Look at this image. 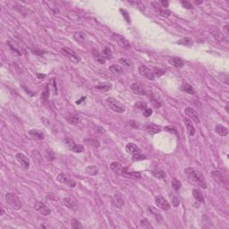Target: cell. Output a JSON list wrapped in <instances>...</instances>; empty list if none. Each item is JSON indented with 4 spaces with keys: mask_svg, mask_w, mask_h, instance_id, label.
I'll use <instances>...</instances> for the list:
<instances>
[{
    "mask_svg": "<svg viewBox=\"0 0 229 229\" xmlns=\"http://www.w3.org/2000/svg\"><path fill=\"white\" fill-rule=\"evenodd\" d=\"M184 174L187 175L189 180L196 184H198L199 186H201L202 188L206 189L207 188V183L205 181V178L202 173L194 168L188 167L184 169Z\"/></svg>",
    "mask_w": 229,
    "mask_h": 229,
    "instance_id": "obj_1",
    "label": "cell"
},
{
    "mask_svg": "<svg viewBox=\"0 0 229 229\" xmlns=\"http://www.w3.org/2000/svg\"><path fill=\"white\" fill-rule=\"evenodd\" d=\"M61 52L65 56H66L70 61H72L74 64H78L81 61V57L76 54L73 49H71L69 48H66V47L63 48L61 49Z\"/></svg>",
    "mask_w": 229,
    "mask_h": 229,
    "instance_id": "obj_4",
    "label": "cell"
},
{
    "mask_svg": "<svg viewBox=\"0 0 229 229\" xmlns=\"http://www.w3.org/2000/svg\"><path fill=\"white\" fill-rule=\"evenodd\" d=\"M118 61H119L120 63H122L123 65L126 66H132V63H131L128 59H125V58H120Z\"/></svg>",
    "mask_w": 229,
    "mask_h": 229,
    "instance_id": "obj_53",
    "label": "cell"
},
{
    "mask_svg": "<svg viewBox=\"0 0 229 229\" xmlns=\"http://www.w3.org/2000/svg\"><path fill=\"white\" fill-rule=\"evenodd\" d=\"M181 5H183V7L186 8V9H193V5L191 2L186 1V0H181L180 1Z\"/></svg>",
    "mask_w": 229,
    "mask_h": 229,
    "instance_id": "obj_42",
    "label": "cell"
},
{
    "mask_svg": "<svg viewBox=\"0 0 229 229\" xmlns=\"http://www.w3.org/2000/svg\"><path fill=\"white\" fill-rule=\"evenodd\" d=\"M184 113L185 115L188 116L189 118L191 120H192L193 122H195L196 123H200V117H199V115L197 113V111L195 109H193L191 107H188L184 109Z\"/></svg>",
    "mask_w": 229,
    "mask_h": 229,
    "instance_id": "obj_13",
    "label": "cell"
},
{
    "mask_svg": "<svg viewBox=\"0 0 229 229\" xmlns=\"http://www.w3.org/2000/svg\"><path fill=\"white\" fill-rule=\"evenodd\" d=\"M125 150L128 154L131 155H134L136 153L141 152V148H139L136 144L133 143V142H129L126 146H125Z\"/></svg>",
    "mask_w": 229,
    "mask_h": 229,
    "instance_id": "obj_20",
    "label": "cell"
},
{
    "mask_svg": "<svg viewBox=\"0 0 229 229\" xmlns=\"http://www.w3.org/2000/svg\"><path fill=\"white\" fill-rule=\"evenodd\" d=\"M5 201L14 210H19L22 208V202L20 201L19 197L17 196V194L14 192H8L5 195Z\"/></svg>",
    "mask_w": 229,
    "mask_h": 229,
    "instance_id": "obj_2",
    "label": "cell"
},
{
    "mask_svg": "<svg viewBox=\"0 0 229 229\" xmlns=\"http://www.w3.org/2000/svg\"><path fill=\"white\" fill-rule=\"evenodd\" d=\"M151 5H153V7H154L155 11H156L158 14H159V15H161V16H163V17H168V16H170L171 12H170L169 10H167V9L162 8L161 6L159 5V3H158V2L151 3Z\"/></svg>",
    "mask_w": 229,
    "mask_h": 229,
    "instance_id": "obj_15",
    "label": "cell"
},
{
    "mask_svg": "<svg viewBox=\"0 0 229 229\" xmlns=\"http://www.w3.org/2000/svg\"><path fill=\"white\" fill-rule=\"evenodd\" d=\"M226 111H227V113H228L229 111H228V106H227L226 107Z\"/></svg>",
    "mask_w": 229,
    "mask_h": 229,
    "instance_id": "obj_59",
    "label": "cell"
},
{
    "mask_svg": "<svg viewBox=\"0 0 229 229\" xmlns=\"http://www.w3.org/2000/svg\"><path fill=\"white\" fill-rule=\"evenodd\" d=\"M138 72L141 76L145 77L148 80L153 81L155 79V75H154L153 72L149 68L147 67L146 66H140L139 68H138Z\"/></svg>",
    "mask_w": 229,
    "mask_h": 229,
    "instance_id": "obj_9",
    "label": "cell"
},
{
    "mask_svg": "<svg viewBox=\"0 0 229 229\" xmlns=\"http://www.w3.org/2000/svg\"><path fill=\"white\" fill-rule=\"evenodd\" d=\"M202 3H203V1H194V4H196V5H202Z\"/></svg>",
    "mask_w": 229,
    "mask_h": 229,
    "instance_id": "obj_58",
    "label": "cell"
},
{
    "mask_svg": "<svg viewBox=\"0 0 229 229\" xmlns=\"http://www.w3.org/2000/svg\"><path fill=\"white\" fill-rule=\"evenodd\" d=\"M53 88H54V94H57V87H56V81H55V78H53Z\"/></svg>",
    "mask_w": 229,
    "mask_h": 229,
    "instance_id": "obj_55",
    "label": "cell"
},
{
    "mask_svg": "<svg viewBox=\"0 0 229 229\" xmlns=\"http://www.w3.org/2000/svg\"><path fill=\"white\" fill-rule=\"evenodd\" d=\"M85 171H86V173L88 175H97L98 174V168L96 166H94V165L87 166L86 169H85Z\"/></svg>",
    "mask_w": 229,
    "mask_h": 229,
    "instance_id": "obj_33",
    "label": "cell"
},
{
    "mask_svg": "<svg viewBox=\"0 0 229 229\" xmlns=\"http://www.w3.org/2000/svg\"><path fill=\"white\" fill-rule=\"evenodd\" d=\"M145 131L148 133V134L150 135H154L156 134H159V132H161V127L159 125H157L155 123H148L145 125Z\"/></svg>",
    "mask_w": 229,
    "mask_h": 229,
    "instance_id": "obj_14",
    "label": "cell"
},
{
    "mask_svg": "<svg viewBox=\"0 0 229 229\" xmlns=\"http://www.w3.org/2000/svg\"><path fill=\"white\" fill-rule=\"evenodd\" d=\"M48 95H49V90H48V86L47 85L46 88H45V91H44L42 92V94H41V98H42L43 100H47L48 98Z\"/></svg>",
    "mask_w": 229,
    "mask_h": 229,
    "instance_id": "obj_50",
    "label": "cell"
},
{
    "mask_svg": "<svg viewBox=\"0 0 229 229\" xmlns=\"http://www.w3.org/2000/svg\"><path fill=\"white\" fill-rule=\"evenodd\" d=\"M141 226L142 227H145V228H152V226L150 225V222H148V219H142L141 221Z\"/></svg>",
    "mask_w": 229,
    "mask_h": 229,
    "instance_id": "obj_49",
    "label": "cell"
},
{
    "mask_svg": "<svg viewBox=\"0 0 229 229\" xmlns=\"http://www.w3.org/2000/svg\"><path fill=\"white\" fill-rule=\"evenodd\" d=\"M66 121L69 123H72V124H77V123H79L81 121V117L79 115L71 114L68 116H66Z\"/></svg>",
    "mask_w": 229,
    "mask_h": 229,
    "instance_id": "obj_25",
    "label": "cell"
},
{
    "mask_svg": "<svg viewBox=\"0 0 229 229\" xmlns=\"http://www.w3.org/2000/svg\"><path fill=\"white\" fill-rule=\"evenodd\" d=\"M103 55H104V58L105 59H110L112 57V52L111 50L108 48H105L104 50H103Z\"/></svg>",
    "mask_w": 229,
    "mask_h": 229,
    "instance_id": "obj_47",
    "label": "cell"
},
{
    "mask_svg": "<svg viewBox=\"0 0 229 229\" xmlns=\"http://www.w3.org/2000/svg\"><path fill=\"white\" fill-rule=\"evenodd\" d=\"M120 12L122 13V15L123 16L124 20L126 21V23H131V18H130V16H129L128 12H127L126 10H124V9H120Z\"/></svg>",
    "mask_w": 229,
    "mask_h": 229,
    "instance_id": "obj_45",
    "label": "cell"
},
{
    "mask_svg": "<svg viewBox=\"0 0 229 229\" xmlns=\"http://www.w3.org/2000/svg\"><path fill=\"white\" fill-rule=\"evenodd\" d=\"M155 203L159 209H161L162 210H168L170 209V203L161 195H159L156 197Z\"/></svg>",
    "mask_w": 229,
    "mask_h": 229,
    "instance_id": "obj_11",
    "label": "cell"
},
{
    "mask_svg": "<svg viewBox=\"0 0 229 229\" xmlns=\"http://www.w3.org/2000/svg\"><path fill=\"white\" fill-rule=\"evenodd\" d=\"M169 64L173 66H175L176 68H181L183 67L184 66V61L180 58V57H177V56H174V57H171L169 60H168Z\"/></svg>",
    "mask_w": 229,
    "mask_h": 229,
    "instance_id": "obj_19",
    "label": "cell"
},
{
    "mask_svg": "<svg viewBox=\"0 0 229 229\" xmlns=\"http://www.w3.org/2000/svg\"><path fill=\"white\" fill-rule=\"evenodd\" d=\"M164 129H165V131L169 132V133H172V134H178V133H177V129L175 128V126H172V125H167V126H166Z\"/></svg>",
    "mask_w": 229,
    "mask_h": 229,
    "instance_id": "obj_48",
    "label": "cell"
},
{
    "mask_svg": "<svg viewBox=\"0 0 229 229\" xmlns=\"http://www.w3.org/2000/svg\"><path fill=\"white\" fill-rule=\"evenodd\" d=\"M184 124H185V126H186V129H187V132H188V134L190 136H194L195 135V128H194V126H193V123H192V122L191 121L190 119L188 118H185L184 120Z\"/></svg>",
    "mask_w": 229,
    "mask_h": 229,
    "instance_id": "obj_24",
    "label": "cell"
},
{
    "mask_svg": "<svg viewBox=\"0 0 229 229\" xmlns=\"http://www.w3.org/2000/svg\"><path fill=\"white\" fill-rule=\"evenodd\" d=\"M29 134H30L31 136L39 139V140H43L44 139V134L41 132V131H39L37 129H32L29 132Z\"/></svg>",
    "mask_w": 229,
    "mask_h": 229,
    "instance_id": "obj_35",
    "label": "cell"
},
{
    "mask_svg": "<svg viewBox=\"0 0 229 229\" xmlns=\"http://www.w3.org/2000/svg\"><path fill=\"white\" fill-rule=\"evenodd\" d=\"M169 198H170L171 203H172V205L174 207H178L180 205V200H179V198L176 195L173 194V193H170L169 194Z\"/></svg>",
    "mask_w": 229,
    "mask_h": 229,
    "instance_id": "obj_39",
    "label": "cell"
},
{
    "mask_svg": "<svg viewBox=\"0 0 229 229\" xmlns=\"http://www.w3.org/2000/svg\"><path fill=\"white\" fill-rule=\"evenodd\" d=\"M132 5H134V4L135 6L139 9V10H141V11H144L145 9H146V7H145V5L144 4H142L141 2H130Z\"/></svg>",
    "mask_w": 229,
    "mask_h": 229,
    "instance_id": "obj_46",
    "label": "cell"
},
{
    "mask_svg": "<svg viewBox=\"0 0 229 229\" xmlns=\"http://www.w3.org/2000/svg\"><path fill=\"white\" fill-rule=\"evenodd\" d=\"M56 180H57L58 182H60L61 184H66L67 186L72 187V188L75 187V185H76L75 181H74L73 178H71L69 175H66V174H64V173H60L59 175H57V176H56Z\"/></svg>",
    "mask_w": 229,
    "mask_h": 229,
    "instance_id": "obj_7",
    "label": "cell"
},
{
    "mask_svg": "<svg viewBox=\"0 0 229 229\" xmlns=\"http://www.w3.org/2000/svg\"><path fill=\"white\" fill-rule=\"evenodd\" d=\"M152 113H153V111H152L151 108H146L145 110H143V116H145V117H149V116L152 115Z\"/></svg>",
    "mask_w": 229,
    "mask_h": 229,
    "instance_id": "obj_52",
    "label": "cell"
},
{
    "mask_svg": "<svg viewBox=\"0 0 229 229\" xmlns=\"http://www.w3.org/2000/svg\"><path fill=\"white\" fill-rule=\"evenodd\" d=\"M64 143L66 144V146L71 151H73V152H76V153H81L84 150V147L82 145H80V144H75L74 141L70 139V138H66L64 140Z\"/></svg>",
    "mask_w": 229,
    "mask_h": 229,
    "instance_id": "obj_6",
    "label": "cell"
},
{
    "mask_svg": "<svg viewBox=\"0 0 229 229\" xmlns=\"http://www.w3.org/2000/svg\"><path fill=\"white\" fill-rule=\"evenodd\" d=\"M216 133L220 136H227L228 134V130L226 126L222 125V124H217L216 126Z\"/></svg>",
    "mask_w": 229,
    "mask_h": 229,
    "instance_id": "obj_29",
    "label": "cell"
},
{
    "mask_svg": "<svg viewBox=\"0 0 229 229\" xmlns=\"http://www.w3.org/2000/svg\"><path fill=\"white\" fill-rule=\"evenodd\" d=\"M159 5L161 6L162 8H165V9H166V7H168V5H169V3H168V1H164V0H160L159 2Z\"/></svg>",
    "mask_w": 229,
    "mask_h": 229,
    "instance_id": "obj_54",
    "label": "cell"
},
{
    "mask_svg": "<svg viewBox=\"0 0 229 229\" xmlns=\"http://www.w3.org/2000/svg\"><path fill=\"white\" fill-rule=\"evenodd\" d=\"M92 54L94 55L95 59L99 63V64H105V62H106V59L104 58V56L103 55H101L99 54V52L97 50V49H92Z\"/></svg>",
    "mask_w": 229,
    "mask_h": 229,
    "instance_id": "obj_34",
    "label": "cell"
},
{
    "mask_svg": "<svg viewBox=\"0 0 229 229\" xmlns=\"http://www.w3.org/2000/svg\"><path fill=\"white\" fill-rule=\"evenodd\" d=\"M34 207H35V209H36V210H38V211L41 213V215L48 216L50 213H51L50 209H49V208H48V207L45 203H43V202H36L35 205H34Z\"/></svg>",
    "mask_w": 229,
    "mask_h": 229,
    "instance_id": "obj_12",
    "label": "cell"
},
{
    "mask_svg": "<svg viewBox=\"0 0 229 229\" xmlns=\"http://www.w3.org/2000/svg\"><path fill=\"white\" fill-rule=\"evenodd\" d=\"M135 108H137L138 109H141V110H145L147 108V105L144 103V102H137L135 104Z\"/></svg>",
    "mask_w": 229,
    "mask_h": 229,
    "instance_id": "obj_51",
    "label": "cell"
},
{
    "mask_svg": "<svg viewBox=\"0 0 229 229\" xmlns=\"http://www.w3.org/2000/svg\"><path fill=\"white\" fill-rule=\"evenodd\" d=\"M181 90L183 91H184V92H186V93H189V94H195L196 93V91H195V90L188 83H184V84H183L182 85V87H181Z\"/></svg>",
    "mask_w": 229,
    "mask_h": 229,
    "instance_id": "obj_32",
    "label": "cell"
},
{
    "mask_svg": "<svg viewBox=\"0 0 229 229\" xmlns=\"http://www.w3.org/2000/svg\"><path fill=\"white\" fill-rule=\"evenodd\" d=\"M7 44H8V46L10 47V48L14 51V52H16L18 55H23V49L22 48H20V47H18V45H17V43L16 42H12V41H8L7 42Z\"/></svg>",
    "mask_w": 229,
    "mask_h": 229,
    "instance_id": "obj_27",
    "label": "cell"
},
{
    "mask_svg": "<svg viewBox=\"0 0 229 229\" xmlns=\"http://www.w3.org/2000/svg\"><path fill=\"white\" fill-rule=\"evenodd\" d=\"M106 104L108 105V107L111 110L116 112V113H119V114H122L124 112V107L122 105L120 102H118L116 98H106Z\"/></svg>",
    "mask_w": 229,
    "mask_h": 229,
    "instance_id": "obj_3",
    "label": "cell"
},
{
    "mask_svg": "<svg viewBox=\"0 0 229 229\" xmlns=\"http://www.w3.org/2000/svg\"><path fill=\"white\" fill-rule=\"evenodd\" d=\"M71 227H72V228L73 229L82 228V225H81V223H80L77 219H75V218H73V219L72 220V222H71Z\"/></svg>",
    "mask_w": 229,
    "mask_h": 229,
    "instance_id": "obj_40",
    "label": "cell"
},
{
    "mask_svg": "<svg viewBox=\"0 0 229 229\" xmlns=\"http://www.w3.org/2000/svg\"><path fill=\"white\" fill-rule=\"evenodd\" d=\"M211 176L214 178V180L216 181L217 183L225 185L226 187L228 185V179L227 177V175H225L223 172L221 171H218V170H215V171H212L211 172Z\"/></svg>",
    "mask_w": 229,
    "mask_h": 229,
    "instance_id": "obj_5",
    "label": "cell"
},
{
    "mask_svg": "<svg viewBox=\"0 0 229 229\" xmlns=\"http://www.w3.org/2000/svg\"><path fill=\"white\" fill-rule=\"evenodd\" d=\"M143 159H146V156L141 154V152L139 153H136L134 155H133V160L134 161H138V160H143Z\"/></svg>",
    "mask_w": 229,
    "mask_h": 229,
    "instance_id": "obj_41",
    "label": "cell"
},
{
    "mask_svg": "<svg viewBox=\"0 0 229 229\" xmlns=\"http://www.w3.org/2000/svg\"><path fill=\"white\" fill-rule=\"evenodd\" d=\"M73 38H74V40L77 41V42L84 43L86 41V40H87V35L84 32H82V31H78V32L74 33Z\"/></svg>",
    "mask_w": 229,
    "mask_h": 229,
    "instance_id": "obj_30",
    "label": "cell"
},
{
    "mask_svg": "<svg viewBox=\"0 0 229 229\" xmlns=\"http://www.w3.org/2000/svg\"><path fill=\"white\" fill-rule=\"evenodd\" d=\"M151 174L156 178H159V179H161V180H164V179L166 178V173L163 169H155V170H153L151 172Z\"/></svg>",
    "mask_w": 229,
    "mask_h": 229,
    "instance_id": "obj_28",
    "label": "cell"
},
{
    "mask_svg": "<svg viewBox=\"0 0 229 229\" xmlns=\"http://www.w3.org/2000/svg\"><path fill=\"white\" fill-rule=\"evenodd\" d=\"M46 158L48 159V160L53 161L55 159L54 152L51 149H47V151H46Z\"/></svg>",
    "mask_w": 229,
    "mask_h": 229,
    "instance_id": "obj_44",
    "label": "cell"
},
{
    "mask_svg": "<svg viewBox=\"0 0 229 229\" xmlns=\"http://www.w3.org/2000/svg\"><path fill=\"white\" fill-rule=\"evenodd\" d=\"M15 159L24 168L27 169V168L30 167V161H29L28 158L24 154H23V153H17L15 155Z\"/></svg>",
    "mask_w": 229,
    "mask_h": 229,
    "instance_id": "obj_16",
    "label": "cell"
},
{
    "mask_svg": "<svg viewBox=\"0 0 229 229\" xmlns=\"http://www.w3.org/2000/svg\"><path fill=\"white\" fill-rule=\"evenodd\" d=\"M38 77H39V79H42L44 77H46V74H38Z\"/></svg>",
    "mask_w": 229,
    "mask_h": 229,
    "instance_id": "obj_56",
    "label": "cell"
},
{
    "mask_svg": "<svg viewBox=\"0 0 229 229\" xmlns=\"http://www.w3.org/2000/svg\"><path fill=\"white\" fill-rule=\"evenodd\" d=\"M124 166H123L119 162H112L110 165V168L111 170L118 175H122V172Z\"/></svg>",
    "mask_w": 229,
    "mask_h": 229,
    "instance_id": "obj_22",
    "label": "cell"
},
{
    "mask_svg": "<svg viewBox=\"0 0 229 229\" xmlns=\"http://www.w3.org/2000/svg\"><path fill=\"white\" fill-rule=\"evenodd\" d=\"M227 28H228V26H227V25H226V26H225V31H226V35H227V36H228V31H227Z\"/></svg>",
    "mask_w": 229,
    "mask_h": 229,
    "instance_id": "obj_57",
    "label": "cell"
},
{
    "mask_svg": "<svg viewBox=\"0 0 229 229\" xmlns=\"http://www.w3.org/2000/svg\"><path fill=\"white\" fill-rule=\"evenodd\" d=\"M95 89L100 91H109L112 89V84L110 82H100L95 86Z\"/></svg>",
    "mask_w": 229,
    "mask_h": 229,
    "instance_id": "obj_23",
    "label": "cell"
},
{
    "mask_svg": "<svg viewBox=\"0 0 229 229\" xmlns=\"http://www.w3.org/2000/svg\"><path fill=\"white\" fill-rule=\"evenodd\" d=\"M192 195L194 197V199L197 201L198 202H202V203H204V197L202 195V193L200 191V190L198 189H193L192 190Z\"/></svg>",
    "mask_w": 229,
    "mask_h": 229,
    "instance_id": "obj_31",
    "label": "cell"
},
{
    "mask_svg": "<svg viewBox=\"0 0 229 229\" xmlns=\"http://www.w3.org/2000/svg\"><path fill=\"white\" fill-rule=\"evenodd\" d=\"M153 73H154V75H156V76H158V77H160L162 76L163 74H165L166 73V70H164V69H161V68H154V72H153Z\"/></svg>",
    "mask_w": 229,
    "mask_h": 229,
    "instance_id": "obj_43",
    "label": "cell"
},
{
    "mask_svg": "<svg viewBox=\"0 0 229 229\" xmlns=\"http://www.w3.org/2000/svg\"><path fill=\"white\" fill-rule=\"evenodd\" d=\"M109 70L112 72V73H118V74H121L123 73V70L121 66H117V65H112L109 66Z\"/></svg>",
    "mask_w": 229,
    "mask_h": 229,
    "instance_id": "obj_38",
    "label": "cell"
},
{
    "mask_svg": "<svg viewBox=\"0 0 229 229\" xmlns=\"http://www.w3.org/2000/svg\"><path fill=\"white\" fill-rule=\"evenodd\" d=\"M130 88H131V90L134 92L135 94L141 95V96H145V95H147L146 90H145L142 86H141V85H139V84H137V83H133V84H131Z\"/></svg>",
    "mask_w": 229,
    "mask_h": 229,
    "instance_id": "obj_18",
    "label": "cell"
},
{
    "mask_svg": "<svg viewBox=\"0 0 229 229\" xmlns=\"http://www.w3.org/2000/svg\"><path fill=\"white\" fill-rule=\"evenodd\" d=\"M177 44L186 46V47H191V46L193 45V41L191 39H190V38H184V39L177 41Z\"/></svg>",
    "mask_w": 229,
    "mask_h": 229,
    "instance_id": "obj_36",
    "label": "cell"
},
{
    "mask_svg": "<svg viewBox=\"0 0 229 229\" xmlns=\"http://www.w3.org/2000/svg\"><path fill=\"white\" fill-rule=\"evenodd\" d=\"M148 210L153 215V216L155 217V219L158 221V222H162L163 221V218H162V216L160 214V212L159 211H158V209H155L154 207H148Z\"/></svg>",
    "mask_w": 229,
    "mask_h": 229,
    "instance_id": "obj_26",
    "label": "cell"
},
{
    "mask_svg": "<svg viewBox=\"0 0 229 229\" xmlns=\"http://www.w3.org/2000/svg\"><path fill=\"white\" fill-rule=\"evenodd\" d=\"M63 203L65 204L66 207H67L69 209H72V210H77V204L76 202H74L72 198H69V197H66V198H64L63 200Z\"/></svg>",
    "mask_w": 229,
    "mask_h": 229,
    "instance_id": "obj_21",
    "label": "cell"
},
{
    "mask_svg": "<svg viewBox=\"0 0 229 229\" xmlns=\"http://www.w3.org/2000/svg\"><path fill=\"white\" fill-rule=\"evenodd\" d=\"M171 185H172V188L177 191H179V190L181 189V187H182V183H181L179 180H177L176 178H174V179H172Z\"/></svg>",
    "mask_w": 229,
    "mask_h": 229,
    "instance_id": "obj_37",
    "label": "cell"
},
{
    "mask_svg": "<svg viewBox=\"0 0 229 229\" xmlns=\"http://www.w3.org/2000/svg\"><path fill=\"white\" fill-rule=\"evenodd\" d=\"M122 175L126 177V178H132V179H141V175L140 172L132 170L127 166L123 167V172H122Z\"/></svg>",
    "mask_w": 229,
    "mask_h": 229,
    "instance_id": "obj_10",
    "label": "cell"
},
{
    "mask_svg": "<svg viewBox=\"0 0 229 229\" xmlns=\"http://www.w3.org/2000/svg\"><path fill=\"white\" fill-rule=\"evenodd\" d=\"M112 202H113V204H114L116 207H117L118 209H121L122 207H123V205H124V199H123V196L122 195L121 193H116V194L113 196Z\"/></svg>",
    "mask_w": 229,
    "mask_h": 229,
    "instance_id": "obj_17",
    "label": "cell"
},
{
    "mask_svg": "<svg viewBox=\"0 0 229 229\" xmlns=\"http://www.w3.org/2000/svg\"><path fill=\"white\" fill-rule=\"evenodd\" d=\"M113 39H114V41L118 44V46H120L121 48H124V49H129L131 48L129 41H127L124 37H123L122 35H120V34L114 33L113 34Z\"/></svg>",
    "mask_w": 229,
    "mask_h": 229,
    "instance_id": "obj_8",
    "label": "cell"
}]
</instances>
